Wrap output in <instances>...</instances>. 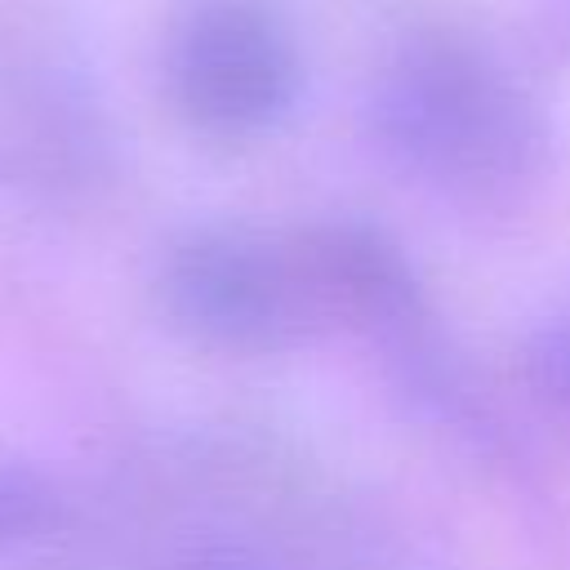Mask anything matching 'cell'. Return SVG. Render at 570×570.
<instances>
[{"label": "cell", "mask_w": 570, "mask_h": 570, "mask_svg": "<svg viewBox=\"0 0 570 570\" xmlns=\"http://www.w3.org/2000/svg\"><path fill=\"white\" fill-rule=\"evenodd\" d=\"M45 490L22 472H0V539H18V530H36L45 521Z\"/></svg>", "instance_id": "5"}, {"label": "cell", "mask_w": 570, "mask_h": 570, "mask_svg": "<svg viewBox=\"0 0 570 570\" xmlns=\"http://www.w3.org/2000/svg\"><path fill=\"white\" fill-rule=\"evenodd\" d=\"M156 303L187 343L227 356L289 352L334 334L303 227L187 232L160 258Z\"/></svg>", "instance_id": "2"}, {"label": "cell", "mask_w": 570, "mask_h": 570, "mask_svg": "<svg viewBox=\"0 0 570 570\" xmlns=\"http://www.w3.org/2000/svg\"><path fill=\"white\" fill-rule=\"evenodd\" d=\"M525 365H530L534 387L570 419V316L548 321V325L534 334Z\"/></svg>", "instance_id": "4"}, {"label": "cell", "mask_w": 570, "mask_h": 570, "mask_svg": "<svg viewBox=\"0 0 570 570\" xmlns=\"http://www.w3.org/2000/svg\"><path fill=\"white\" fill-rule=\"evenodd\" d=\"M165 85L178 116L209 138H254L298 98L303 62L289 27L258 0H200L174 27Z\"/></svg>", "instance_id": "3"}, {"label": "cell", "mask_w": 570, "mask_h": 570, "mask_svg": "<svg viewBox=\"0 0 570 570\" xmlns=\"http://www.w3.org/2000/svg\"><path fill=\"white\" fill-rule=\"evenodd\" d=\"M370 134L405 178L459 205H503L548 160V120L530 89L454 31H419L383 62Z\"/></svg>", "instance_id": "1"}]
</instances>
